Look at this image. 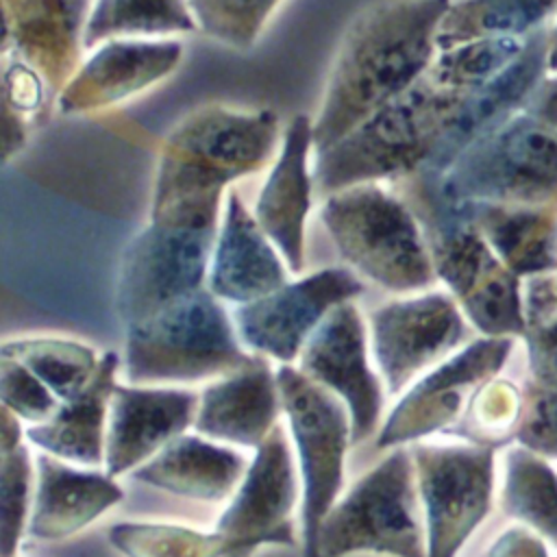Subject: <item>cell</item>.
Here are the masks:
<instances>
[{
    "mask_svg": "<svg viewBox=\"0 0 557 557\" xmlns=\"http://www.w3.org/2000/svg\"><path fill=\"white\" fill-rule=\"evenodd\" d=\"M420 507L411 450L396 446L331 507L320 527V555L426 557Z\"/></svg>",
    "mask_w": 557,
    "mask_h": 557,
    "instance_id": "obj_7",
    "label": "cell"
},
{
    "mask_svg": "<svg viewBox=\"0 0 557 557\" xmlns=\"http://www.w3.org/2000/svg\"><path fill=\"white\" fill-rule=\"evenodd\" d=\"M372 355L387 394L453 352L466 337V315L444 292L392 300L370 313Z\"/></svg>",
    "mask_w": 557,
    "mask_h": 557,
    "instance_id": "obj_13",
    "label": "cell"
},
{
    "mask_svg": "<svg viewBox=\"0 0 557 557\" xmlns=\"http://www.w3.org/2000/svg\"><path fill=\"white\" fill-rule=\"evenodd\" d=\"M418 181L424 205L557 207V128L520 107L444 174Z\"/></svg>",
    "mask_w": 557,
    "mask_h": 557,
    "instance_id": "obj_4",
    "label": "cell"
},
{
    "mask_svg": "<svg viewBox=\"0 0 557 557\" xmlns=\"http://www.w3.org/2000/svg\"><path fill=\"white\" fill-rule=\"evenodd\" d=\"M520 446L557 459V394L531 385L513 437Z\"/></svg>",
    "mask_w": 557,
    "mask_h": 557,
    "instance_id": "obj_38",
    "label": "cell"
},
{
    "mask_svg": "<svg viewBox=\"0 0 557 557\" xmlns=\"http://www.w3.org/2000/svg\"><path fill=\"white\" fill-rule=\"evenodd\" d=\"M255 359L209 287L126 326L124 374L133 385L196 383L231 374Z\"/></svg>",
    "mask_w": 557,
    "mask_h": 557,
    "instance_id": "obj_5",
    "label": "cell"
},
{
    "mask_svg": "<svg viewBox=\"0 0 557 557\" xmlns=\"http://www.w3.org/2000/svg\"><path fill=\"white\" fill-rule=\"evenodd\" d=\"M281 407L296 444L302 479V553L320 555V527L344 485L350 413L339 396L309 379L300 368L276 370Z\"/></svg>",
    "mask_w": 557,
    "mask_h": 557,
    "instance_id": "obj_9",
    "label": "cell"
},
{
    "mask_svg": "<svg viewBox=\"0 0 557 557\" xmlns=\"http://www.w3.org/2000/svg\"><path fill=\"white\" fill-rule=\"evenodd\" d=\"M181 54L178 41H109L67 83L59 104L74 113L120 102L170 74Z\"/></svg>",
    "mask_w": 557,
    "mask_h": 557,
    "instance_id": "obj_23",
    "label": "cell"
},
{
    "mask_svg": "<svg viewBox=\"0 0 557 557\" xmlns=\"http://www.w3.org/2000/svg\"><path fill=\"white\" fill-rule=\"evenodd\" d=\"M35 459L37 487L26 527L35 540H65L124 500V490L109 472L81 470L50 453Z\"/></svg>",
    "mask_w": 557,
    "mask_h": 557,
    "instance_id": "obj_21",
    "label": "cell"
},
{
    "mask_svg": "<svg viewBox=\"0 0 557 557\" xmlns=\"http://www.w3.org/2000/svg\"><path fill=\"white\" fill-rule=\"evenodd\" d=\"M22 435H26V433H22L20 418L11 409L2 407V411H0V453H9V450L17 448L22 444Z\"/></svg>",
    "mask_w": 557,
    "mask_h": 557,
    "instance_id": "obj_41",
    "label": "cell"
},
{
    "mask_svg": "<svg viewBox=\"0 0 557 557\" xmlns=\"http://www.w3.org/2000/svg\"><path fill=\"white\" fill-rule=\"evenodd\" d=\"M409 450L422 503L426 557H457L492 509L496 446L424 442Z\"/></svg>",
    "mask_w": 557,
    "mask_h": 557,
    "instance_id": "obj_10",
    "label": "cell"
},
{
    "mask_svg": "<svg viewBox=\"0 0 557 557\" xmlns=\"http://www.w3.org/2000/svg\"><path fill=\"white\" fill-rule=\"evenodd\" d=\"M522 409L524 398L513 383L505 379H490L468 400L463 435L468 442L498 448L516 437Z\"/></svg>",
    "mask_w": 557,
    "mask_h": 557,
    "instance_id": "obj_34",
    "label": "cell"
},
{
    "mask_svg": "<svg viewBox=\"0 0 557 557\" xmlns=\"http://www.w3.org/2000/svg\"><path fill=\"white\" fill-rule=\"evenodd\" d=\"M107 537L124 557H233V544L220 531L170 522L126 520L109 527Z\"/></svg>",
    "mask_w": 557,
    "mask_h": 557,
    "instance_id": "obj_31",
    "label": "cell"
},
{
    "mask_svg": "<svg viewBox=\"0 0 557 557\" xmlns=\"http://www.w3.org/2000/svg\"><path fill=\"white\" fill-rule=\"evenodd\" d=\"M117 366L120 357L115 352H104L94 381L74 398L63 400L50 420L30 424L24 431V437L39 450L76 466L96 468L104 463L107 420L111 396L117 385Z\"/></svg>",
    "mask_w": 557,
    "mask_h": 557,
    "instance_id": "obj_25",
    "label": "cell"
},
{
    "mask_svg": "<svg viewBox=\"0 0 557 557\" xmlns=\"http://www.w3.org/2000/svg\"><path fill=\"white\" fill-rule=\"evenodd\" d=\"M500 507L557 548V472L546 457L520 444L507 450Z\"/></svg>",
    "mask_w": 557,
    "mask_h": 557,
    "instance_id": "obj_28",
    "label": "cell"
},
{
    "mask_svg": "<svg viewBox=\"0 0 557 557\" xmlns=\"http://www.w3.org/2000/svg\"><path fill=\"white\" fill-rule=\"evenodd\" d=\"M522 305L531 385L557 394V272L529 276Z\"/></svg>",
    "mask_w": 557,
    "mask_h": 557,
    "instance_id": "obj_32",
    "label": "cell"
},
{
    "mask_svg": "<svg viewBox=\"0 0 557 557\" xmlns=\"http://www.w3.org/2000/svg\"><path fill=\"white\" fill-rule=\"evenodd\" d=\"M296 498L298 487L289 442L276 424L257 446L237 492L215 522V531L233 544V557H248L263 544L294 546L292 511Z\"/></svg>",
    "mask_w": 557,
    "mask_h": 557,
    "instance_id": "obj_14",
    "label": "cell"
},
{
    "mask_svg": "<svg viewBox=\"0 0 557 557\" xmlns=\"http://www.w3.org/2000/svg\"><path fill=\"white\" fill-rule=\"evenodd\" d=\"M313 148V124L307 115H296L283 139L281 154L257 198L255 218L278 248L287 270L305 268V222L311 207L313 178L307 157Z\"/></svg>",
    "mask_w": 557,
    "mask_h": 557,
    "instance_id": "obj_22",
    "label": "cell"
},
{
    "mask_svg": "<svg viewBox=\"0 0 557 557\" xmlns=\"http://www.w3.org/2000/svg\"><path fill=\"white\" fill-rule=\"evenodd\" d=\"M511 348L513 337L483 335L446 357L405 392L379 429L374 446L379 450L396 448L450 426L466 400L500 372Z\"/></svg>",
    "mask_w": 557,
    "mask_h": 557,
    "instance_id": "obj_11",
    "label": "cell"
},
{
    "mask_svg": "<svg viewBox=\"0 0 557 557\" xmlns=\"http://www.w3.org/2000/svg\"><path fill=\"white\" fill-rule=\"evenodd\" d=\"M283 263V255L257 218L239 200L237 191H231L209 265V292L224 302H252L287 283Z\"/></svg>",
    "mask_w": 557,
    "mask_h": 557,
    "instance_id": "obj_19",
    "label": "cell"
},
{
    "mask_svg": "<svg viewBox=\"0 0 557 557\" xmlns=\"http://www.w3.org/2000/svg\"><path fill=\"white\" fill-rule=\"evenodd\" d=\"M194 22L189 0H96L81 37L89 48L113 37L187 33Z\"/></svg>",
    "mask_w": 557,
    "mask_h": 557,
    "instance_id": "obj_30",
    "label": "cell"
},
{
    "mask_svg": "<svg viewBox=\"0 0 557 557\" xmlns=\"http://www.w3.org/2000/svg\"><path fill=\"white\" fill-rule=\"evenodd\" d=\"M300 370L344 400L352 444L376 431L383 385L370 368L366 326L352 300L337 305L311 333L300 352Z\"/></svg>",
    "mask_w": 557,
    "mask_h": 557,
    "instance_id": "obj_15",
    "label": "cell"
},
{
    "mask_svg": "<svg viewBox=\"0 0 557 557\" xmlns=\"http://www.w3.org/2000/svg\"><path fill=\"white\" fill-rule=\"evenodd\" d=\"M555 13L557 0H457L440 24L437 50L487 37L524 39Z\"/></svg>",
    "mask_w": 557,
    "mask_h": 557,
    "instance_id": "obj_27",
    "label": "cell"
},
{
    "mask_svg": "<svg viewBox=\"0 0 557 557\" xmlns=\"http://www.w3.org/2000/svg\"><path fill=\"white\" fill-rule=\"evenodd\" d=\"M524 39L487 37L437 50L440 54L433 57L426 74L446 87L468 94L476 91L494 81L522 52Z\"/></svg>",
    "mask_w": 557,
    "mask_h": 557,
    "instance_id": "obj_33",
    "label": "cell"
},
{
    "mask_svg": "<svg viewBox=\"0 0 557 557\" xmlns=\"http://www.w3.org/2000/svg\"><path fill=\"white\" fill-rule=\"evenodd\" d=\"M470 94L446 87L424 72L350 135L318 154L313 174L318 189L333 194L379 178L416 174Z\"/></svg>",
    "mask_w": 557,
    "mask_h": 557,
    "instance_id": "obj_3",
    "label": "cell"
},
{
    "mask_svg": "<svg viewBox=\"0 0 557 557\" xmlns=\"http://www.w3.org/2000/svg\"><path fill=\"white\" fill-rule=\"evenodd\" d=\"M0 355L24 363L61 403L74 398L94 381L102 359L91 346L63 337L9 339Z\"/></svg>",
    "mask_w": 557,
    "mask_h": 557,
    "instance_id": "obj_29",
    "label": "cell"
},
{
    "mask_svg": "<svg viewBox=\"0 0 557 557\" xmlns=\"http://www.w3.org/2000/svg\"><path fill=\"white\" fill-rule=\"evenodd\" d=\"M0 398L2 407L30 424L50 420L61 407V400L52 389L24 363L11 357H0Z\"/></svg>",
    "mask_w": 557,
    "mask_h": 557,
    "instance_id": "obj_37",
    "label": "cell"
},
{
    "mask_svg": "<svg viewBox=\"0 0 557 557\" xmlns=\"http://www.w3.org/2000/svg\"><path fill=\"white\" fill-rule=\"evenodd\" d=\"M224 185L161 157L150 222L131 239L120 263L115 311L124 326L207 287Z\"/></svg>",
    "mask_w": 557,
    "mask_h": 557,
    "instance_id": "obj_1",
    "label": "cell"
},
{
    "mask_svg": "<svg viewBox=\"0 0 557 557\" xmlns=\"http://www.w3.org/2000/svg\"><path fill=\"white\" fill-rule=\"evenodd\" d=\"M281 411L276 372L257 355L250 366L202 389L194 426L209 440L257 448L274 431Z\"/></svg>",
    "mask_w": 557,
    "mask_h": 557,
    "instance_id": "obj_20",
    "label": "cell"
},
{
    "mask_svg": "<svg viewBox=\"0 0 557 557\" xmlns=\"http://www.w3.org/2000/svg\"><path fill=\"white\" fill-rule=\"evenodd\" d=\"M531 529H507L485 553V557H546L544 544L529 533Z\"/></svg>",
    "mask_w": 557,
    "mask_h": 557,
    "instance_id": "obj_39",
    "label": "cell"
},
{
    "mask_svg": "<svg viewBox=\"0 0 557 557\" xmlns=\"http://www.w3.org/2000/svg\"><path fill=\"white\" fill-rule=\"evenodd\" d=\"M453 0H387L346 30L313 124L315 154L342 141L411 87L431 65Z\"/></svg>",
    "mask_w": 557,
    "mask_h": 557,
    "instance_id": "obj_2",
    "label": "cell"
},
{
    "mask_svg": "<svg viewBox=\"0 0 557 557\" xmlns=\"http://www.w3.org/2000/svg\"><path fill=\"white\" fill-rule=\"evenodd\" d=\"M522 109L557 128V72H548L524 100Z\"/></svg>",
    "mask_w": 557,
    "mask_h": 557,
    "instance_id": "obj_40",
    "label": "cell"
},
{
    "mask_svg": "<svg viewBox=\"0 0 557 557\" xmlns=\"http://www.w3.org/2000/svg\"><path fill=\"white\" fill-rule=\"evenodd\" d=\"M278 0H189L194 20L213 39L248 48L259 37Z\"/></svg>",
    "mask_w": 557,
    "mask_h": 557,
    "instance_id": "obj_36",
    "label": "cell"
},
{
    "mask_svg": "<svg viewBox=\"0 0 557 557\" xmlns=\"http://www.w3.org/2000/svg\"><path fill=\"white\" fill-rule=\"evenodd\" d=\"M33 459L24 444L0 453V557H15L30 518Z\"/></svg>",
    "mask_w": 557,
    "mask_h": 557,
    "instance_id": "obj_35",
    "label": "cell"
},
{
    "mask_svg": "<svg viewBox=\"0 0 557 557\" xmlns=\"http://www.w3.org/2000/svg\"><path fill=\"white\" fill-rule=\"evenodd\" d=\"M200 394L178 387L115 385L104 444V468L120 476L135 472L196 420Z\"/></svg>",
    "mask_w": 557,
    "mask_h": 557,
    "instance_id": "obj_17",
    "label": "cell"
},
{
    "mask_svg": "<svg viewBox=\"0 0 557 557\" xmlns=\"http://www.w3.org/2000/svg\"><path fill=\"white\" fill-rule=\"evenodd\" d=\"M426 242L437 278L483 335H524L522 285L487 244L466 205L426 207Z\"/></svg>",
    "mask_w": 557,
    "mask_h": 557,
    "instance_id": "obj_8",
    "label": "cell"
},
{
    "mask_svg": "<svg viewBox=\"0 0 557 557\" xmlns=\"http://www.w3.org/2000/svg\"><path fill=\"white\" fill-rule=\"evenodd\" d=\"M548 39L550 24L531 33L524 39L522 52L494 81L479 87L461 102L435 150L416 172L418 178L431 181L444 174L468 146L524 104L535 85L548 74Z\"/></svg>",
    "mask_w": 557,
    "mask_h": 557,
    "instance_id": "obj_18",
    "label": "cell"
},
{
    "mask_svg": "<svg viewBox=\"0 0 557 557\" xmlns=\"http://www.w3.org/2000/svg\"><path fill=\"white\" fill-rule=\"evenodd\" d=\"M278 141L276 115L205 107L185 117L168 137L163 154L185 161L224 183L259 170Z\"/></svg>",
    "mask_w": 557,
    "mask_h": 557,
    "instance_id": "obj_16",
    "label": "cell"
},
{
    "mask_svg": "<svg viewBox=\"0 0 557 557\" xmlns=\"http://www.w3.org/2000/svg\"><path fill=\"white\" fill-rule=\"evenodd\" d=\"M470 218L520 278L557 272V207L466 205Z\"/></svg>",
    "mask_w": 557,
    "mask_h": 557,
    "instance_id": "obj_26",
    "label": "cell"
},
{
    "mask_svg": "<svg viewBox=\"0 0 557 557\" xmlns=\"http://www.w3.org/2000/svg\"><path fill=\"white\" fill-rule=\"evenodd\" d=\"M320 215L348 265L379 287L405 294L435 283L426 235L413 213L379 185L329 194Z\"/></svg>",
    "mask_w": 557,
    "mask_h": 557,
    "instance_id": "obj_6",
    "label": "cell"
},
{
    "mask_svg": "<svg viewBox=\"0 0 557 557\" xmlns=\"http://www.w3.org/2000/svg\"><path fill=\"white\" fill-rule=\"evenodd\" d=\"M548 72H557V13L550 22V39H548Z\"/></svg>",
    "mask_w": 557,
    "mask_h": 557,
    "instance_id": "obj_42",
    "label": "cell"
},
{
    "mask_svg": "<svg viewBox=\"0 0 557 557\" xmlns=\"http://www.w3.org/2000/svg\"><path fill=\"white\" fill-rule=\"evenodd\" d=\"M361 281L346 268H322L298 281L239 305L233 322L242 344L255 355L289 363L300 357L320 322L342 302L361 294Z\"/></svg>",
    "mask_w": 557,
    "mask_h": 557,
    "instance_id": "obj_12",
    "label": "cell"
},
{
    "mask_svg": "<svg viewBox=\"0 0 557 557\" xmlns=\"http://www.w3.org/2000/svg\"><path fill=\"white\" fill-rule=\"evenodd\" d=\"M246 470L248 461L237 450L200 433H183L139 466L133 476L183 498L222 503L237 492Z\"/></svg>",
    "mask_w": 557,
    "mask_h": 557,
    "instance_id": "obj_24",
    "label": "cell"
}]
</instances>
